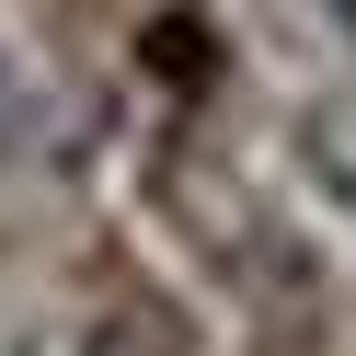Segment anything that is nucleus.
Segmentation results:
<instances>
[{
  "label": "nucleus",
  "mask_w": 356,
  "mask_h": 356,
  "mask_svg": "<svg viewBox=\"0 0 356 356\" xmlns=\"http://www.w3.org/2000/svg\"><path fill=\"white\" fill-rule=\"evenodd\" d=\"M81 149V104L0 35V172H58Z\"/></svg>",
  "instance_id": "nucleus-1"
},
{
  "label": "nucleus",
  "mask_w": 356,
  "mask_h": 356,
  "mask_svg": "<svg viewBox=\"0 0 356 356\" xmlns=\"http://www.w3.org/2000/svg\"><path fill=\"white\" fill-rule=\"evenodd\" d=\"M299 172L333 195V207L356 218V92H322V104H299Z\"/></svg>",
  "instance_id": "nucleus-2"
},
{
  "label": "nucleus",
  "mask_w": 356,
  "mask_h": 356,
  "mask_svg": "<svg viewBox=\"0 0 356 356\" xmlns=\"http://www.w3.org/2000/svg\"><path fill=\"white\" fill-rule=\"evenodd\" d=\"M70 356H184V310L172 299H104Z\"/></svg>",
  "instance_id": "nucleus-3"
},
{
  "label": "nucleus",
  "mask_w": 356,
  "mask_h": 356,
  "mask_svg": "<svg viewBox=\"0 0 356 356\" xmlns=\"http://www.w3.org/2000/svg\"><path fill=\"white\" fill-rule=\"evenodd\" d=\"M322 12H333V24H345V35H356V0H322Z\"/></svg>",
  "instance_id": "nucleus-4"
}]
</instances>
